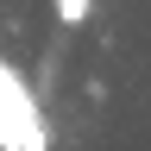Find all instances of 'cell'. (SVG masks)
<instances>
[{
	"label": "cell",
	"instance_id": "6da1fadb",
	"mask_svg": "<svg viewBox=\"0 0 151 151\" xmlns=\"http://www.w3.org/2000/svg\"><path fill=\"white\" fill-rule=\"evenodd\" d=\"M0 151H50V126L13 63H0Z\"/></svg>",
	"mask_w": 151,
	"mask_h": 151
},
{
	"label": "cell",
	"instance_id": "7a4b0ae2",
	"mask_svg": "<svg viewBox=\"0 0 151 151\" xmlns=\"http://www.w3.org/2000/svg\"><path fill=\"white\" fill-rule=\"evenodd\" d=\"M57 6V19H63V25H82V19L94 13V0H50Z\"/></svg>",
	"mask_w": 151,
	"mask_h": 151
}]
</instances>
